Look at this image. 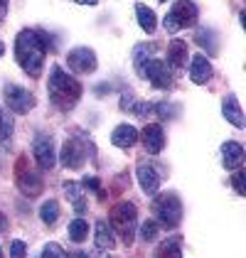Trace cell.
<instances>
[{
    "mask_svg": "<svg viewBox=\"0 0 246 258\" xmlns=\"http://www.w3.org/2000/svg\"><path fill=\"white\" fill-rule=\"evenodd\" d=\"M163 27H165V32H170V35H172V32H177V30H182V27H180V25L175 22V18H172L170 13L165 15V20H163Z\"/></svg>",
    "mask_w": 246,
    "mask_h": 258,
    "instance_id": "33",
    "label": "cell"
},
{
    "mask_svg": "<svg viewBox=\"0 0 246 258\" xmlns=\"http://www.w3.org/2000/svg\"><path fill=\"white\" fill-rule=\"evenodd\" d=\"M153 258H182V238L180 236L165 238L163 243L155 248V256Z\"/></svg>",
    "mask_w": 246,
    "mask_h": 258,
    "instance_id": "21",
    "label": "cell"
},
{
    "mask_svg": "<svg viewBox=\"0 0 246 258\" xmlns=\"http://www.w3.org/2000/svg\"><path fill=\"white\" fill-rule=\"evenodd\" d=\"M160 3H167V0H160Z\"/></svg>",
    "mask_w": 246,
    "mask_h": 258,
    "instance_id": "39",
    "label": "cell"
},
{
    "mask_svg": "<svg viewBox=\"0 0 246 258\" xmlns=\"http://www.w3.org/2000/svg\"><path fill=\"white\" fill-rule=\"evenodd\" d=\"M212 61L207 59L205 54H195L192 61H190V79L195 81V84H207V81L212 79Z\"/></svg>",
    "mask_w": 246,
    "mask_h": 258,
    "instance_id": "17",
    "label": "cell"
},
{
    "mask_svg": "<svg viewBox=\"0 0 246 258\" xmlns=\"http://www.w3.org/2000/svg\"><path fill=\"white\" fill-rule=\"evenodd\" d=\"M5 226H8V219H5V217H3V214H0V231H3Z\"/></svg>",
    "mask_w": 246,
    "mask_h": 258,
    "instance_id": "36",
    "label": "cell"
},
{
    "mask_svg": "<svg viewBox=\"0 0 246 258\" xmlns=\"http://www.w3.org/2000/svg\"><path fill=\"white\" fill-rule=\"evenodd\" d=\"M74 3H79V5H96L99 0H74Z\"/></svg>",
    "mask_w": 246,
    "mask_h": 258,
    "instance_id": "35",
    "label": "cell"
},
{
    "mask_svg": "<svg viewBox=\"0 0 246 258\" xmlns=\"http://www.w3.org/2000/svg\"><path fill=\"white\" fill-rule=\"evenodd\" d=\"M170 15L175 18V22L180 27H195L197 20H200V8L192 0H177V3H172Z\"/></svg>",
    "mask_w": 246,
    "mask_h": 258,
    "instance_id": "13",
    "label": "cell"
},
{
    "mask_svg": "<svg viewBox=\"0 0 246 258\" xmlns=\"http://www.w3.org/2000/svg\"><path fill=\"white\" fill-rule=\"evenodd\" d=\"M44 42H42L37 30H20L15 37V59L30 77H40L44 67Z\"/></svg>",
    "mask_w": 246,
    "mask_h": 258,
    "instance_id": "2",
    "label": "cell"
},
{
    "mask_svg": "<svg viewBox=\"0 0 246 258\" xmlns=\"http://www.w3.org/2000/svg\"><path fill=\"white\" fill-rule=\"evenodd\" d=\"M158 49H160L158 42H141V44H136V49H133V64H136V69L143 67L148 59H153L158 54Z\"/></svg>",
    "mask_w": 246,
    "mask_h": 258,
    "instance_id": "22",
    "label": "cell"
},
{
    "mask_svg": "<svg viewBox=\"0 0 246 258\" xmlns=\"http://www.w3.org/2000/svg\"><path fill=\"white\" fill-rule=\"evenodd\" d=\"M61 189H64V195H67V199L74 204V202H82L84 199V189L79 182H64L61 184Z\"/></svg>",
    "mask_w": 246,
    "mask_h": 258,
    "instance_id": "28",
    "label": "cell"
},
{
    "mask_svg": "<svg viewBox=\"0 0 246 258\" xmlns=\"http://www.w3.org/2000/svg\"><path fill=\"white\" fill-rule=\"evenodd\" d=\"M82 187H86L89 192H94L99 199H103V187H101V179L99 177H84Z\"/></svg>",
    "mask_w": 246,
    "mask_h": 258,
    "instance_id": "30",
    "label": "cell"
},
{
    "mask_svg": "<svg viewBox=\"0 0 246 258\" xmlns=\"http://www.w3.org/2000/svg\"><path fill=\"white\" fill-rule=\"evenodd\" d=\"M8 3H10V0H0V22L5 20V13H8Z\"/></svg>",
    "mask_w": 246,
    "mask_h": 258,
    "instance_id": "34",
    "label": "cell"
},
{
    "mask_svg": "<svg viewBox=\"0 0 246 258\" xmlns=\"http://www.w3.org/2000/svg\"><path fill=\"white\" fill-rule=\"evenodd\" d=\"M25 256H27V246H25V241H20V238L10 241V258H25Z\"/></svg>",
    "mask_w": 246,
    "mask_h": 258,
    "instance_id": "32",
    "label": "cell"
},
{
    "mask_svg": "<svg viewBox=\"0 0 246 258\" xmlns=\"http://www.w3.org/2000/svg\"><path fill=\"white\" fill-rule=\"evenodd\" d=\"M3 54H5V44L0 42V57H3Z\"/></svg>",
    "mask_w": 246,
    "mask_h": 258,
    "instance_id": "37",
    "label": "cell"
},
{
    "mask_svg": "<svg viewBox=\"0 0 246 258\" xmlns=\"http://www.w3.org/2000/svg\"><path fill=\"white\" fill-rule=\"evenodd\" d=\"M0 258H5V253H3V248H0Z\"/></svg>",
    "mask_w": 246,
    "mask_h": 258,
    "instance_id": "38",
    "label": "cell"
},
{
    "mask_svg": "<svg viewBox=\"0 0 246 258\" xmlns=\"http://www.w3.org/2000/svg\"><path fill=\"white\" fill-rule=\"evenodd\" d=\"M136 175H138V182H141V189H143L148 197H155L158 189H160V182H163L160 170L155 165H150V162H138Z\"/></svg>",
    "mask_w": 246,
    "mask_h": 258,
    "instance_id": "11",
    "label": "cell"
},
{
    "mask_svg": "<svg viewBox=\"0 0 246 258\" xmlns=\"http://www.w3.org/2000/svg\"><path fill=\"white\" fill-rule=\"evenodd\" d=\"M32 155L42 170H52L57 165V148H54L52 136H37L32 143Z\"/></svg>",
    "mask_w": 246,
    "mask_h": 258,
    "instance_id": "10",
    "label": "cell"
},
{
    "mask_svg": "<svg viewBox=\"0 0 246 258\" xmlns=\"http://www.w3.org/2000/svg\"><path fill=\"white\" fill-rule=\"evenodd\" d=\"M69 238H72L74 243H84V241L89 238V224H86L84 219H74V221L69 224Z\"/></svg>",
    "mask_w": 246,
    "mask_h": 258,
    "instance_id": "27",
    "label": "cell"
},
{
    "mask_svg": "<svg viewBox=\"0 0 246 258\" xmlns=\"http://www.w3.org/2000/svg\"><path fill=\"white\" fill-rule=\"evenodd\" d=\"M111 143H113L116 148H123V150L133 148V145L138 143V128H136V125H131V123H121V125H116V128H113V133H111Z\"/></svg>",
    "mask_w": 246,
    "mask_h": 258,
    "instance_id": "15",
    "label": "cell"
},
{
    "mask_svg": "<svg viewBox=\"0 0 246 258\" xmlns=\"http://www.w3.org/2000/svg\"><path fill=\"white\" fill-rule=\"evenodd\" d=\"M170 67H167V61L160 59V57H153V59H148L143 67H138V74L148 79L155 89H167L170 84H172V77H170Z\"/></svg>",
    "mask_w": 246,
    "mask_h": 258,
    "instance_id": "7",
    "label": "cell"
},
{
    "mask_svg": "<svg viewBox=\"0 0 246 258\" xmlns=\"http://www.w3.org/2000/svg\"><path fill=\"white\" fill-rule=\"evenodd\" d=\"M195 42H197L202 49H207L209 54H217V52H219V40H217V32H214V30L200 27L197 35H195Z\"/></svg>",
    "mask_w": 246,
    "mask_h": 258,
    "instance_id": "23",
    "label": "cell"
},
{
    "mask_svg": "<svg viewBox=\"0 0 246 258\" xmlns=\"http://www.w3.org/2000/svg\"><path fill=\"white\" fill-rule=\"evenodd\" d=\"M153 214L160 226L175 229L182 221V202L175 192H165V195H155L153 197Z\"/></svg>",
    "mask_w": 246,
    "mask_h": 258,
    "instance_id": "4",
    "label": "cell"
},
{
    "mask_svg": "<svg viewBox=\"0 0 246 258\" xmlns=\"http://www.w3.org/2000/svg\"><path fill=\"white\" fill-rule=\"evenodd\" d=\"M136 20L141 25V30L143 32H155V27H158V18H155V10L153 8H148L145 3H136Z\"/></svg>",
    "mask_w": 246,
    "mask_h": 258,
    "instance_id": "20",
    "label": "cell"
},
{
    "mask_svg": "<svg viewBox=\"0 0 246 258\" xmlns=\"http://www.w3.org/2000/svg\"><path fill=\"white\" fill-rule=\"evenodd\" d=\"M67 67L74 74H94L99 67L96 52L91 47H74L67 52Z\"/></svg>",
    "mask_w": 246,
    "mask_h": 258,
    "instance_id": "6",
    "label": "cell"
},
{
    "mask_svg": "<svg viewBox=\"0 0 246 258\" xmlns=\"http://www.w3.org/2000/svg\"><path fill=\"white\" fill-rule=\"evenodd\" d=\"M138 140L143 143L148 155H158L165 148V131L160 123H148L143 131H138Z\"/></svg>",
    "mask_w": 246,
    "mask_h": 258,
    "instance_id": "12",
    "label": "cell"
},
{
    "mask_svg": "<svg viewBox=\"0 0 246 258\" xmlns=\"http://www.w3.org/2000/svg\"><path fill=\"white\" fill-rule=\"evenodd\" d=\"M59 162L67 170H79L86 162V148L79 138H67L59 150Z\"/></svg>",
    "mask_w": 246,
    "mask_h": 258,
    "instance_id": "8",
    "label": "cell"
},
{
    "mask_svg": "<svg viewBox=\"0 0 246 258\" xmlns=\"http://www.w3.org/2000/svg\"><path fill=\"white\" fill-rule=\"evenodd\" d=\"M136 234L141 236L143 243H153L155 238L160 236V224H158L155 219H148V221H143V224L136 229Z\"/></svg>",
    "mask_w": 246,
    "mask_h": 258,
    "instance_id": "25",
    "label": "cell"
},
{
    "mask_svg": "<svg viewBox=\"0 0 246 258\" xmlns=\"http://www.w3.org/2000/svg\"><path fill=\"white\" fill-rule=\"evenodd\" d=\"M222 116H224L231 125H236V128H244L246 120H244V111H241V106H239V99L234 96V94H229L224 101H222Z\"/></svg>",
    "mask_w": 246,
    "mask_h": 258,
    "instance_id": "19",
    "label": "cell"
},
{
    "mask_svg": "<svg viewBox=\"0 0 246 258\" xmlns=\"http://www.w3.org/2000/svg\"><path fill=\"white\" fill-rule=\"evenodd\" d=\"M13 125H15L13 113H10L8 108L0 106V145H5L8 140L13 138Z\"/></svg>",
    "mask_w": 246,
    "mask_h": 258,
    "instance_id": "26",
    "label": "cell"
},
{
    "mask_svg": "<svg viewBox=\"0 0 246 258\" xmlns=\"http://www.w3.org/2000/svg\"><path fill=\"white\" fill-rule=\"evenodd\" d=\"M231 184H234L236 195H239V197H244V195H246V189H244V170H241V167L231 172Z\"/></svg>",
    "mask_w": 246,
    "mask_h": 258,
    "instance_id": "31",
    "label": "cell"
},
{
    "mask_svg": "<svg viewBox=\"0 0 246 258\" xmlns=\"http://www.w3.org/2000/svg\"><path fill=\"white\" fill-rule=\"evenodd\" d=\"M94 243H96V248H99L101 253L113 251V246H116V234H113V229H111L108 221H103V219L96 221V226H94Z\"/></svg>",
    "mask_w": 246,
    "mask_h": 258,
    "instance_id": "14",
    "label": "cell"
},
{
    "mask_svg": "<svg viewBox=\"0 0 246 258\" xmlns=\"http://www.w3.org/2000/svg\"><path fill=\"white\" fill-rule=\"evenodd\" d=\"M111 229L126 246H131L136 241V229H138V209H136V204L118 202L111 209Z\"/></svg>",
    "mask_w": 246,
    "mask_h": 258,
    "instance_id": "3",
    "label": "cell"
},
{
    "mask_svg": "<svg viewBox=\"0 0 246 258\" xmlns=\"http://www.w3.org/2000/svg\"><path fill=\"white\" fill-rule=\"evenodd\" d=\"M40 258H69V256H67V251L61 248L59 243H47V246L42 248Z\"/></svg>",
    "mask_w": 246,
    "mask_h": 258,
    "instance_id": "29",
    "label": "cell"
},
{
    "mask_svg": "<svg viewBox=\"0 0 246 258\" xmlns=\"http://www.w3.org/2000/svg\"><path fill=\"white\" fill-rule=\"evenodd\" d=\"M222 160H224V167L226 170H239L241 162H244V145L236 143V140H226L222 145Z\"/></svg>",
    "mask_w": 246,
    "mask_h": 258,
    "instance_id": "16",
    "label": "cell"
},
{
    "mask_svg": "<svg viewBox=\"0 0 246 258\" xmlns=\"http://www.w3.org/2000/svg\"><path fill=\"white\" fill-rule=\"evenodd\" d=\"M3 96H5V103L10 108V113H27L35 108V94L27 91L25 86H18V84H5L3 89Z\"/></svg>",
    "mask_w": 246,
    "mask_h": 258,
    "instance_id": "5",
    "label": "cell"
},
{
    "mask_svg": "<svg viewBox=\"0 0 246 258\" xmlns=\"http://www.w3.org/2000/svg\"><path fill=\"white\" fill-rule=\"evenodd\" d=\"M167 67L172 72H182L187 67V42L184 40H172L167 47Z\"/></svg>",
    "mask_w": 246,
    "mask_h": 258,
    "instance_id": "18",
    "label": "cell"
},
{
    "mask_svg": "<svg viewBox=\"0 0 246 258\" xmlns=\"http://www.w3.org/2000/svg\"><path fill=\"white\" fill-rule=\"evenodd\" d=\"M40 219H42V224H47V226L57 224V219H59V202H57V199H47V202H42Z\"/></svg>",
    "mask_w": 246,
    "mask_h": 258,
    "instance_id": "24",
    "label": "cell"
},
{
    "mask_svg": "<svg viewBox=\"0 0 246 258\" xmlns=\"http://www.w3.org/2000/svg\"><path fill=\"white\" fill-rule=\"evenodd\" d=\"M15 182H18V189H20L25 197H37L42 195V177L37 170H30L25 165V160L18 162V172H15Z\"/></svg>",
    "mask_w": 246,
    "mask_h": 258,
    "instance_id": "9",
    "label": "cell"
},
{
    "mask_svg": "<svg viewBox=\"0 0 246 258\" xmlns=\"http://www.w3.org/2000/svg\"><path fill=\"white\" fill-rule=\"evenodd\" d=\"M82 84L74 79L72 74H67L61 67H52L49 69V79H47V96H49V103L61 111V113H67V111H72L79 99H82Z\"/></svg>",
    "mask_w": 246,
    "mask_h": 258,
    "instance_id": "1",
    "label": "cell"
}]
</instances>
